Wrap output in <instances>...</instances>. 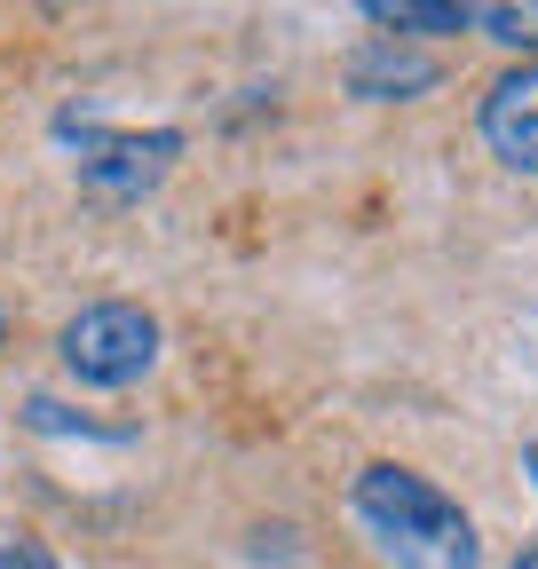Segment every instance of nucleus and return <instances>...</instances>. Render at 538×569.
Segmentation results:
<instances>
[{
	"label": "nucleus",
	"mask_w": 538,
	"mask_h": 569,
	"mask_svg": "<svg viewBox=\"0 0 538 569\" xmlns=\"http://www.w3.org/2000/svg\"><path fill=\"white\" fill-rule=\"evenodd\" d=\"M349 507H357V522L372 530V546L396 569H484V538L459 515V498H444L412 467H388V459L365 467L357 490H349Z\"/></svg>",
	"instance_id": "nucleus-1"
},
{
	"label": "nucleus",
	"mask_w": 538,
	"mask_h": 569,
	"mask_svg": "<svg viewBox=\"0 0 538 569\" xmlns=\"http://www.w3.org/2000/svg\"><path fill=\"white\" fill-rule=\"evenodd\" d=\"M56 356L80 388H134L159 365V317L134 301H96L56 332Z\"/></svg>",
	"instance_id": "nucleus-2"
},
{
	"label": "nucleus",
	"mask_w": 538,
	"mask_h": 569,
	"mask_svg": "<svg viewBox=\"0 0 538 569\" xmlns=\"http://www.w3.org/2000/svg\"><path fill=\"white\" fill-rule=\"evenodd\" d=\"M80 134V182L96 198H143L167 182V167L182 159V134L175 127H151V134H103V127H63Z\"/></svg>",
	"instance_id": "nucleus-3"
},
{
	"label": "nucleus",
	"mask_w": 538,
	"mask_h": 569,
	"mask_svg": "<svg viewBox=\"0 0 538 569\" xmlns=\"http://www.w3.org/2000/svg\"><path fill=\"white\" fill-rule=\"evenodd\" d=\"M484 142H491L499 167L538 174V63L499 71V80L484 88Z\"/></svg>",
	"instance_id": "nucleus-4"
},
{
	"label": "nucleus",
	"mask_w": 538,
	"mask_h": 569,
	"mask_svg": "<svg viewBox=\"0 0 538 569\" xmlns=\"http://www.w3.org/2000/svg\"><path fill=\"white\" fill-rule=\"evenodd\" d=\"M436 80H444V63L412 40H365L349 56V96H365V103H412Z\"/></svg>",
	"instance_id": "nucleus-5"
},
{
	"label": "nucleus",
	"mask_w": 538,
	"mask_h": 569,
	"mask_svg": "<svg viewBox=\"0 0 538 569\" xmlns=\"http://www.w3.org/2000/svg\"><path fill=\"white\" fill-rule=\"evenodd\" d=\"M365 17L396 32H467L476 24V9H459V0H365Z\"/></svg>",
	"instance_id": "nucleus-6"
},
{
	"label": "nucleus",
	"mask_w": 538,
	"mask_h": 569,
	"mask_svg": "<svg viewBox=\"0 0 538 569\" xmlns=\"http://www.w3.org/2000/svg\"><path fill=\"white\" fill-rule=\"evenodd\" d=\"M24 419H32V427H48V436H111V427L72 419V411H63V403H48V396H32V403H24Z\"/></svg>",
	"instance_id": "nucleus-7"
},
{
	"label": "nucleus",
	"mask_w": 538,
	"mask_h": 569,
	"mask_svg": "<svg viewBox=\"0 0 538 569\" xmlns=\"http://www.w3.org/2000/svg\"><path fill=\"white\" fill-rule=\"evenodd\" d=\"M0 569H56L40 546H0Z\"/></svg>",
	"instance_id": "nucleus-8"
},
{
	"label": "nucleus",
	"mask_w": 538,
	"mask_h": 569,
	"mask_svg": "<svg viewBox=\"0 0 538 569\" xmlns=\"http://www.w3.org/2000/svg\"><path fill=\"white\" fill-rule=\"evenodd\" d=\"M522 467H530V482H538V443H530V451H522Z\"/></svg>",
	"instance_id": "nucleus-9"
},
{
	"label": "nucleus",
	"mask_w": 538,
	"mask_h": 569,
	"mask_svg": "<svg viewBox=\"0 0 538 569\" xmlns=\"http://www.w3.org/2000/svg\"><path fill=\"white\" fill-rule=\"evenodd\" d=\"M515 569H538V546H530V553H522V561H515Z\"/></svg>",
	"instance_id": "nucleus-10"
},
{
	"label": "nucleus",
	"mask_w": 538,
	"mask_h": 569,
	"mask_svg": "<svg viewBox=\"0 0 538 569\" xmlns=\"http://www.w3.org/2000/svg\"><path fill=\"white\" fill-rule=\"evenodd\" d=\"M0 332H9V309H0Z\"/></svg>",
	"instance_id": "nucleus-11"
},
{
	"label": "nucleus",
	"mask_w": 538,
	"mask_h": 569,
	"mask_svg": "<svg viewBox=\"0 0 538 569\" xmlns=\"http://www.w3.org/2000/svg\"><path fill=\"white\" fill-rule=\"evenodd\" d=\"M530 17H538V9H530Z\"/></svg>",
	"instance_id": "nucleus-12"
}]
</instances>
